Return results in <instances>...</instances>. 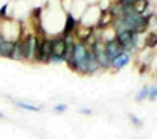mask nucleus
Segmentation results:
<instances>
[{
    "label": "nucleus",
    "mask_w": 157,
    "mask_h": 139,
    "mask_svg": "<svg viewBox=\"0 0 157 139\" xmlns=\"http://www.w3.org/2000/svg\"><path fill=\"white\" fill-rule=\"evenodd\" d=\"M148 6H149V0H135L132 3V8L138 13V14H143Z\"/></svg>",
    "instance_id": "11"
},
{
    "label": "nucleus",
    "mask_w": 157,
    "mask_h": 139,
    "mask_svg": "<svg viewBox=\"0 0 157 139\" xmlns=\"http://www.w3.org/2000/svg\"><path fill=\"white\" fill-rule=\"evenodd\" d=\"M49 63H64V57H58V55H52Z\"/></svg>",
    "instance_id": "18"
},
{
    "label": "nucleus",
    "mask_w": 157,
    "mask_h": 139,
    "mask_svg": "<svg viewBox=\"0 0 157 139\" xmlns=\"http://www.w3.org/2000/svg\"><path fill=\"white\" fill-rule=\"evenodd\" d=\"M155 24H157V14L152 13V14L148 18V25H155Z\"/></svg>",
    "instance_id": "19"
},
{
    "label": "nucleus",
    "mask_w": 157,
    "mask_h": 139,
    "mask_svg": "<svg viewBox=\"0 0 157 139\" xmlns=\"http://www.w3.org/2000/svg\"><path fill=\"white\" fill-rule=\"evenodd\" d=\"M135 33L134 30H121V32H116V41L121 44L123 51H126V52H132V51H135V44H134V38H135Z\"/></svg>",
    "instance_id": "2"
},
{
    "label": "nucleus",
    "mask_w": 157,
    "mask_h": 139,
    "mask_svg": "<svg viewBox=\"0 0 157 139\" xmlns=\"http://www.w3.org/2000/svg\"><path fill=\"white\" fill-rule=\"evenodd\" d=\"M66 49H68V40H66L63 35L54 38V41H52V55L64 57V54H66Z\"/></svg>",
    "instance_id": "5"
},
{
    "label": "nucleus",
    "mask_w": 157,
    "mask_h": 139,
    "mask_svg": "<svg viewBox=\"0 0 157 139\" xmlns=\"http://www.w3.org/2000/svg\"><path fill=\"white\" fill-rule=\"evenodd\" d=\"M52 41H54V38H49V36L43 38L41 46H39L38 57H36V62H39V63H49V60L52 57Z\"/></svg>",
    "instance_id": "3"
},
{
    "label": "nucleus",
    "mask_w": 157,
    "mask_h": 139,
    "mask_svg": "<svg viewBox=\"0 0 157 139\" xmlns=\"http://www.w3.org/2000/svg\"><path fill=\"white\" fill-rule=\"evenodd\" d=\"M93 32H94V29L93 27H86V25H82V24H78L77 25V29H75V33H74V36L77 38L78 41H86L88 38L93 35Z\"/></svg>",
    "instance_id": "7"
},
{
    "label": "nucleus",
    "mask_w": 157,
    "mask_h": 139,
    "mask_svg": "<svg viewBox=\"0 0 157 139\" xmlns=\"http://www.w3.org/2000/svg\"><path fill=\"white\" fill-rule=\"evenodd\" d=\"M14 43L13 40H6V38H2L0 41V57L3 59H10L13 54V49H14Z\"/></svg>",
    "instance_id": "8"
},
{
    "label": "nucleus",
    "mask_w": 157,
    "mask_h": 139,
    "mask_svg": "<svg viewBox=\"0 0 157 139\" xmlns=\"http://www.w3.org/2000/svg\"><path fill=\"white\" fill-rule=\"evenodd\" d=\"M157 46V33L155 32H151V33H146L145 35V47H155Z\"/></svg>",
    "instance_id": "12"
},
{
    "label": "nucleus",
    "mask_w": 157,
    "mask_h": 139,
    "mask_svg": "<svg viewBox=\"0 0 157 139\" xmlns=\"http://www.w3.org/2000/svg\"><path fill=\"white\" fill-rule=\"evenodd\" d=\"M148 88H149V85H143L135 95V101L140 103V101H143V100H148Z\"/></svg>",
    "instance_id": "14"
},
{
    "label": "nucleus",
    "mask_w": 157,
    "mask_h": 139,
    "mask_svg": "<svg viewBox=\"0 0 157 139\" xmlns=\"http://www.w3.org/2000/svg\"><path fill=\"white\" fill-rule=\"evenodd\" d=\"M115 21V14L112 10H104L102 14H101V19L98 22V29H105V27H110Z\"/></svg>",
    "instance_id": "9"
},
{
    "label": "nucleus",
    "mask_w": 157,
    "mask_h": 139,
    "mask_svg": "<svg viewBox=\"0 0 157 139\" xmlns=\"http://www.w3.org/2000/svg\"><path fill=\"white\" fill-rule=\"evenodd\" d=\"M104 49H105V52H107V55H109L110 59L116 57V55H118V54H120L121 51H123L121 44L116 41V38H115V40H112V41L104 43Z\"/></svg>",
    "instance_id": "10"
},
{
    "label": "nucleus",
    "mask_w": 157,
    "mask_h": 139,
    "mask_svg": "<svg viewBox=\"0 0 157 139\" xmlns=\"http://www.w3.org/2000/svg\"><path fill=\"white\" fill-rule=\"evenodd\" d=\"M77 25H78V19L72 14V13L66 11V18H64V27H63L61 35H63V36H74Z\"/></svg>",
    "instance_id": "4"
},
{
    "label": "nucleus",
    "mask_w": 157,
    "mask_h": 139,
    "mask_svg": "<svg viewBox=\"0 0 157 139\" xmlns=\"http://www.w3.org/2000/svg\"><path fill=\"white\" fill-rule=\"evenodd\" d=\"M66 109H68V106H66V104H63V103H58V104L54 108V111H55L57 114H63Z\"/></svg>",
    "instance_id": "17"
},
{
    "label": "nucleus",
    "mask_w": 157,
    "mask_h": 139,
    "mask_svg": "<svg viewBox=\"0 0 157 139\" xmlns=\"http://www.w3.org/2000/svg\"><path fill=\"white\" fill-rule=\"evenodd\" d=\"M129 119H130V122H132V125H134V126H138V128H141V126H143V122H141V119H138L137 116H134V114H130V116H129Z\"/></svg>",
    "instance_id": "16"
},
{
    "label": "nucleus",
    "mask_w": 157,
    "mask_h": 139,
    "mask_svg": "<svg viewBox=\"0 0 157 139\" xmlns=\"http://www.w3.org/2000/svg\"><path fill=\"white\" fill-rule=\"evenodd\" d=\"M91 51H93V54H94V57L99 63L101 70H112V59L107 55L102 41H96L93 46H91Z\"/></svg>",
    "instance_id": "1"
},
{
    "label": "nucleus",
    "mask_w": 157,
    "mask_h": 139,
    "mask_svg": "<svg viewBox=\"0 0 157 139\" xmlns=\"http://www.w3.org/2000/svg\"><path fill=\"white\" fill-rule=\"evenodd\" d=\"M2 38H3V36H2V33H0V41H2Z\"/></svg>",
    "instance_id": "23"
},
{
    "label": "nucleus",
    "mask_w": 157,
    "mask_h": 139,
    "mask_svg": "<svg viewBox=\"0 0 157 139\" xmlns=\"http://www.w3.org/2000/svg\"><path fill=\"white\" fill-rule=\"evenodd\" d=\"M91 112H93V111L88 109V108H82V109H78V114H83V116H90Z\"/></svg>",
    "instance_id": "20"
},
{
    "label": "nucleus",
    "mask_w": 157,
    "mask_h": 139,
    "mask_svg": "<svg viewBox=\"0 0 157 139\" xmlns=\"http://www.w3.org/2000/svg\"><path fill=\"white\" fill-rule=\"evenodd\" d=\"M0 119H5V116H3V114H2V112H0Z\"/></svg>",
    "instance_id": "22"
},
{
    "label": "nucleus",
    "mask_w": 157,
    "mask_h": 139,
    "mask_svg": "<svg viewBox=\"0 0 157 139\" xmlns=\"http://www.w3.org/2000/svg\"><path fill=\"white\" fill-rule=\"evenodd\" d=\"M129 62H130V54L126 52V51H121L116 57L112 59V70H116V71L121 70L126 65H129Z\"/></svg>",
    "instance_id": "6"
},
{
    "label": "nucleus",
    "mask_w": 157,
    "mask_h": 139,
    "mask_svg": "<svg viewBox=\"0 0 157 139\" xmlns=\"http://www.w3.org/2000/svg\"><path fill=\"white\" fill-rule=\"evenodd\" d=\"M135 0H120V5H132Z\"/></svg>",
    "instance_id": "21"
},
{
    "label": "nucleus",
    "mask_w": 157,
    "mask_h": 139,
    "mask_svg": "<svg viewBox=\"0 0 157 139\" xmlns=\"http://www.w3.org/2000/svg\"><path fill=\"white\" fill-rule=\"evenodd\" d=\"M14 104L25 109V111H32V112H39L41 111V108L39 106H35V104H29V103H24V101H14Z\"/></svg>",
    "instance_id": "13"
},
{
    "label": "nucleus",
    "mask_w": 157,
    "mask_h": 139,
    "mask_svg": "<svg viewBox=\"0 0 157 139\" xmlns=\"http://www.w3.org/2000/svg\"><path fill=\"white\" fill-rule=\"evenodd\" d=\"M148 100L149 101H157V85H149V88H148Z\"/></svg>",
    "instance_id": "15"
}]
</instances>
